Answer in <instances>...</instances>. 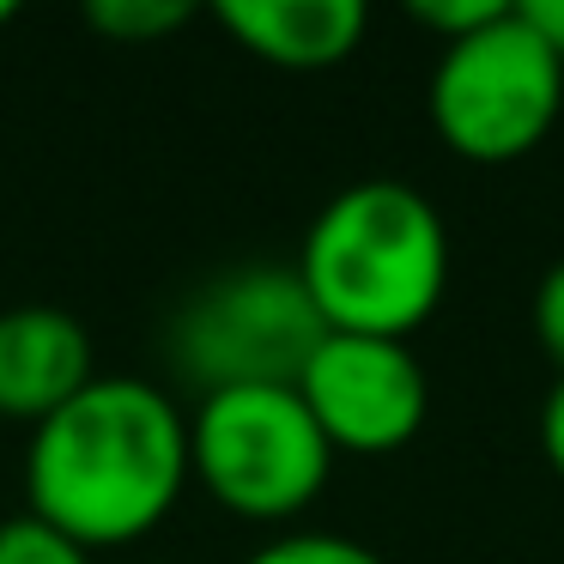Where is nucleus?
Wrapping results in <instances>:
<instances>
[{
	"label": "nucleus",
	"mask_w": 564,
	"mask_h": 564,
	"mask_svg": "<svg viewBox=\"0 0 564 564\" xmlns=\"http://www.w3.org/2000/svg\"><path fill=\"white\" fill-rule=\"evenodd\" d=\"M322 316L297 268H231L171 322V365L188 389H292L322 346Z\"/></svg>",
	"instance_id": "nucleus-5"
},
{
	"label": "nucleus",
	"mask_w": 564,
	"mask_h": 564,
	"mask_svg": "<svg viewBox=\"0 0 564 564\" xmlns=\"http://www.w3.org/2000/svg\"><path fill=\"white\" fill-rule=\"evenodd\" d=\"M188 486V413L147 377H91L31 425L25 510L86 552L134 546Z\"/></svg>",
	"instance_id": "nucleus-1"
},
{
	"label": "nucleus",
	"mask_w": 564,
	"mask_h": 564,
	"mask_svg": "<svg viewBox=\"0 0 564 564\" xmlns=\"http://www.w3.org/2000/svg\"><path fill=\"white\" fill-rule=\"evenodd\" d=\"M334 455H394L431 413V377L406 340L322 334L304 377L292 382Z\"/></svg>",
	"instance_id": "nucleus-6"
},
{
	"label": "nucleus",
	"mask_w": 564,
	"mask_h": 564,
	"mask_svg": "<svg viewBox=\"0 0 564 564\" xmlns=\"http://www.w3.org/2000/svg\"><path fill=\"white\" fill-rule=\"evenodd\" d=\"M195 19V7L183 0H91L86 25L104 31L110 43H159L171 31H183Z\"/></svg>",
	"instance_id": "nucleus-9"
},
{
	"label": "nucleus",
	"mask_w": 564,
	"mask_h": 564,
	"mask_svg": "<svg viewBox=\"0 0 564 564\" xmlns=\"http://www.w3.org/2000/svg\"><path fill=\"white\" fill-rule=\"evenodd\" d=\"M498 13H503V0H413V7H406V19H413L419 31H431L437 43L474 37V31L491 25Z\"/></svg>",
	"instance_id": "nucleus-12"
},
{
	"label": "nucleus",
	"mask_w": 564,
	"mask_h": 564,
	"mask_svg": "<svg viewBox=\"0 0 564 564\" xmlns=\"http://www.w3.org/2000/svg\"><path fill=\"white\" fill-rule=\"evenodd\" d=\"M292 268L328 334L406 340L449 292V225L413 183L365 176L328 195Z\"/></svg>",
	"instance_id": "nucleus-2"
},
{
	"label": "nucleus",
	"mask_w": 564,
	"mask_h": 564,
	"mask_svg": "<svg viewBox=\"0 0 564 564\" xmlns=\"http://www.w3.org/2000/svg\"><path fill=\"white\" fill-rule=\"evenodd\" d=\"M522 19L552 43V55L564 62V0H522Z\"/></svg>",
	"instance_id": "nucleus-15"
},
{
	"label": "nucleus",
	"mask_w": 564,
	"mask_h": 564,
	"mask_svg": "<svg viewBox=\"0 0 564 564\" xmlns=\"http://www.w3.org/2000/svg\"><path fill=\"white\" fill-rule=\"evenodd\" d=\"M213 19L231 31L237 50L285 74L340 67L370 31L365 0H219Z\"/></svg>",
	"instance_id": "nucleus-8"
},
{
	"label": "nucleus",
	"mask_w": 564,
	"mask_h": 564,
	"mask_svg": "<svg viewBox=\"0 0 564 564\" xmlns=\"http://www.w3.org/2000/svg\"><path fill=\"white\" fill-rule=\"evenodd\" d=\"M564 62L552 43L503 7L474 37L443 43L431 67V128L467 164H516L558 128Z\"/></svg>",
	"instance_id": "nucleus-3"
},
{
	"label": "nucleus",
	"mask_w": 564,
	"mask_h": 564,
	"mask_svg": "<svg viewBox=\"0 0 564 564\" xmlns=\"http://www.w3.org/2000/svg\"><path fill=\"white\" fill-rule=\"evenodd\" d=\"M98 377L91 334L55 304H19L0 316V413L43 425Z\"/></svg>",
	"instance_id": "nucleus-7"
},
{
	"label": "nucleus",
	"mask_w": 564,
	"mask_h": 564,
	"mask_svg": "<svg viewBox=\"0 0 564 564\" xmlns=\"http://www.w3.org/2000/svg\"><path fill=\"white\" fill-rule=\"evenodd\" d=\"M0 25H13V0H0Z\"/></svg>",
	"instance_id": "nucleus-16"
},
{
	"label": "nucleus",
	"mask_w": 564,
	"mask_h": 564,
	"mask_svg": "<svg viewBox=\"0 0 564 564\" xmlns=\"http://www.w3.org/2000/svg\"><path fill=\"white\" fill-rule=\"evenodd\" d=\"M243 564H382V558L352 534H316V528H304V534H280L268 546H256Z\"/></svg>",
	"instance_id": "nucleus-11"
},
{
	"label": "nucleus",
	"mask_w": 564,
	"mask_h": 564,
	"mask_svg": "<svg viewBox=\"0 0 564 564\" xmlns=\"http://www.w3.org/2000/svg\"><path fill=\"white\" fill-rule=\"evenodd\" d=\"M534 340L564 377V256L552 261V268L540 273V285H534Z\"/></svg>",
	"instance_id": "nucleus-13"
},
{
	"label": "nucleus",
	"mask_w": 564,
	"mask_h": 564,
	"mask_svg": "<svg viewBox=\"0 0 564 564\" xmlns=\"http://www.w3.org/2000/svg\"><path fill=\"white\" fill-rule=\"evenodd\" d=\"M540 455H546V467L564 479V377L546 389V401H540Z\"/></svg>",
	"instance_id": "nucleus-14"
},
{
	"label": "nucleus",
	"mask_w": 564,
	"mask_h": 564,
	"mask_svg": "<svg viewBox=\"0 0 564 564\" xmlns=\"http://www.w3.org/2000/svg\"><path fill=\"white\" fill-rule=\"evenodd\" d=\"M0 564H91V552L67 540L62 528H50L43 516L19 510L0 522Z\"/></svg>",
	"instance_id": "nucleus-10"
},
{
	"label": "nucleus",
	"mask_w": 564,
	"mask_h": 564,
	"mask_svg": "<svg viewBox=\"0 0 564 564\" xmlns=\"http://www.w3.org/2000/svg\"><path fill=\"white\" fill-rule=\"evenodd\" d=\"M334 449L297 389H219L188 413V479L243 522H292L322 498Z\"/></svg>",
	"instance_id": "nucleus-4"
}]
</instances>
